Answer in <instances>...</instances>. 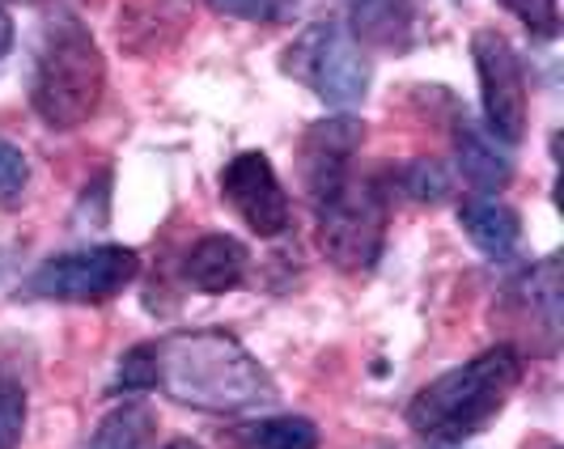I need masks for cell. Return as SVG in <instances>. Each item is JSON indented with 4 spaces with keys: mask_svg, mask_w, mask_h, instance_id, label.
Listing matches in <instances>:
<instances>
[{
    "mask_svg": "<svg viewBox=\"0 0 564 449\" xmlns=\"http://www.w3.org/2000/svg\"><path fill=\"white\" fill-rule=\"evenodd\" d=\"M247 247L229 233H208L199 238L192 251L183 254V281L192 284L204 297H221L234 293L238 284L247 281Z\"/></svg>",
    "mask_w": 564,
    "mask_h": 449,
    "instance_id": "obj_10",
    "label": "cell"
},
{
    "mask_svg": "<svg viewBox=\"0 0 564 449\" xmlns=\"http://www.w3.org/2000/svg\"><path fill=\"white\" fill-rule=\"evenodd\" d=\"M454 153H458V169L471 187L480 191H501L513 178V157L509 149L488 128H476L471 119H458L454 128Z\"/></svg>",
    "mask_w": 564,
    "mask_h": 449,
    "instance_id": "obj_11",
    "label": "cell"
},
{
    "mask_svg": "<svg viewBox=\"0 0 564 449\" xmlns=\"http://www.w3.org/2000/svg\"><path fill=\"white\" fill-rule=\"evenodd\" d=\"M458 221H463V233H467L488 259H509L513 247H518V238H522V217H518L509 204H501V199H492V196L467 199V204L458 208Z\"/></svg>",
    "mask_w": 564,
    "mask_h": 449,
    "instance_id": "obj_12",
    "label": "cell"
},
{
    "mask_svg": "<svg viewBox=\"0 0 564 449\" xmlns=\"http://www.w3.org/2000/svg\"><path fill=\"white\" fill-rule=\"evenodd\" d=\"M318 251L339 272H369L387 242V204L373 183H344L314 204Z\"/></svg>",
    "mask_w": 564,
    "mask_h": 449,
    "instance_id": "obj_6",
    "label": "cell"
},
{
    "mask_svg": "<svg viewBox=\"0 0 564 449\" xmlns=\"http://www.w3.org/2000/svg\"><path fill=\"white\" fill-rule=\"evenodd\" d=\"M366 141V123L352 114H336V119H318L311 132L302 136V187L311 204L327 199L332 191H339L344 183H352V157Z\"/></svg>",
    "mask_w": 564,
    "mask_h": 449,
    "instance_id": "obj_9",
    "label": "cell"
},
{
    "mask_svg": "<svg viewBox=\"0 0 564 449\" xmlns=\"http://www.w3.org/2000/svg\"><path fill=\"white\" fill-rule=\"evenodd\" d=\"M22 428H26V382L0 369V449L22 446Z\"/></svg>",
    "mask_w": 564,
    "mask_h": 449,
    "instance_id": "obj_16",
    "label": "cell"
},
{
    "mask_svg": "<svg viewBox=\"0 0 564 449\" xmlns=\"http://www.w3.org/2000/svg\"><path fill=\"white\" fill-rule=\"evenodd\" d=\"M30 187V162L13 141L0 136V204H18Z\"/></svg>",
    "mask_w": 564,
    "mask_h": 449,
    "instance_id": "obj_18",
    "label": "cell"
},
{
    "mask_svg": "<svg viewBox=\"0 0 564 449\" xmlns=\"http://www.w3.org/2000/svg\"><path fill=\"white\" fill-rule=\"evenodd\" d=\"M153 391L208 416H242L276 403L272 373L229 331H174L149 343Z\"/></svg>",
    "mask_w": 564,
    "mask_h": 449,
    "instance_id": "obj_1",
    "label": "cell"
},
{
    "mask_svg": "<svg viewBox=\"0 0 564 449\" xmlns=\"http://www.w3.org/2000/svg\"><path fill=\"white\" fill-rule=\"evenodd\" d=\"M153 441H158V416H153V407L132 398V403L111 407L98 420L85 449H153Z\"/></svg>",
    "mask_w": 564,
    "mask_h": 449,
    "instance_id": "obj_13",
    "label": "cell"
},
{
    "mask_svg": "<svg viewBox=\"0 0 564 449\" xmlns=\"http://www.w3.org/2000/svg\"><path fill=\"white\" fill-rule=\"evenodd\" d=\"M107 94V59L73 9H56L43 26L34 68H30V107L52 132H77L89 123Z\"/></svg>",
    "mask_w": 564,
    "mask_h": 449,
    "instance_id": "obj_2",
    "label": "cell"
},
{
    "mask_svg": "<svg viewBox=\"0 0 564 449\" xmlns=\"http://www.w3.org/2000/svg\"><path fill=\"white\" fill-rule=\"evenodd\" d=\"M9 47H13V22H9V13L0 9V59L9 56Z\"/></svg>",
    "mask_w": 564,
    "mask_h": 449,
    "instance_id": "obj_22",
    "label": "cell"
},
{
    "mask_svg": "<svg viewBox=\"0 0 564 449\" xmlns=\"http://www.w3.org/2000/svg\"><path fill=\"white\" fill-rule=\"evenodd\" d=\"M254 449H318V428L306 416H276L251 428Z\"/></svg>",
    "mask_w": 564,
    "mask_h": 449,
    "instance_id": "obj_15",
    "label": "cell"
},
{
    "mask_svg": "<svg viewBox=\"0 0 564 449\" xmlns=\"http://www.w3.org/2000/svg\"><path fill=\"white\" fill-rule=\"evenodd\" d=\"M115 386L128 394L153 391V357H149V343H137L132 352H123L119 373H115Z\"/></svg>",
    "mask_w": 564,
    "mask_h": 449,
    "instance_id": "obj_21",
    "label": "cell"
},
{
    "mask_svg": "<svg viewBox=\"0 0 564 449\" xmlns=\"http://www.w3.org/2000/svg\"><path fill=\"white\" fill-rule=\"evenodd\" d=\"M403 191L412 199H421V204H437L451 191V178L437 162H416V166L403 169Z\"/></svg>",
    "mask_w": 564,
    "mask_h": 449,
    "instance_id": "obj_20",
    "label": "cell"
},
{
    "mask_svg": "<svg viewBox=\"0 0 564 449\" xmlns=\"http://www.w3.org/2000/svg\"><path fill=\"white\" fill-rule=\"evenodd\" d=\"M141 272V254L132 247H89V251L52 254L22 284V297L64 302V306H98L119 297Z\"/></svg>",
    "mask_w": 564,
    "mask_h": 449,
    "instance_id": "obj_5",
    "label": "cell"
},
{
    "mask_svg": "<svg viewBox=\"0 0 564 449\" xmlns=\"http://www.w3.org/2000/svg\"><path fill=\"white\" fill-rule=\"evenodd\" d=\"M476 77H480L484 128L501 144H518L527 132V73L501 30H476L471 39Z\"/></svg>",
    "mask_w": 564,
    "mask_h": 449,
    "instance_id": "obj_7",
    "label": "cell"
},
{
    "mask_svg": "<svg viewBox=\"0 0 564 449\" xmlns=\"http://www.w3.org/2000/svg\"><path fill=\"white\" fill-rule=\"evenodd\" d=\"M284 73L336 111L366 102L369 77H373L366 43L344 22H314L302 30L293 39V47L284 52Z\"/></svg>",
    "mask_w": 564,
    "mask_h": 449,
    "instance_id": "obj_4",
    "label": "cell"
},
{
    "mask_svg": "<svg viewBox=\"0 0 564 449\" xmlns=\"http://www.w3.org/2000/svg\"><path fill=\"white\" fill-rule=\"evenodd\" d=\"M429 449H467V446H463V441H433Z\"/></svg>",
    "mask_w": 564,
    "mask_h": 449,
    "instance_id": "obj_23",
    "label": "cell"
},
{
    "mask_svg": "<svg viewBox=\"0 0 564 449\" xmlns=\"http://www.w3.org/2000/svg\"><path fill=\"white\" fill-rule=\"evenodd\" d=\"M352 34L369 39V43H382V47H403L412 34V4L408 0H361Z\"/></svg>",
    "mask_w": 564,
    "mask_h": 449,
    "instance_id": "obj_14",
    "label": "cell"
},
{
    "mask_svg": "<svg viewBox=\"0 0 564 449\" xmlns=\"http://www.w3.org/2000/svg\"><path fill=\"white\" fill-rule=\"evenodd\" d=\"M166 449H199V446H196V441H170Z\"/></svg>",
    "mask_w": 564,
    "mask_h": 449,
    "instance_id": "obj_24",
    "label": "cell"
},
{
    "mask_svg": "<svg viewBox=\"0 0 564 449\" xmlns=\"http://www.w3.org/2000/svg\"><path fill=\"white\" fill-rule=\"evenodd\" d=\"M501 4L535 39H556L561 34V9H556V0H501Z\"/></svg>",
    "mask_w": 564,
    "mask_h": 449,
    "instance_id": "obj_19",
    "label": "cell"
},
{
    "mask_svg": "<svg viewBox=\"0 0 564 449\" xmlns=\"http://www.w3.org/2000/svg\"><path fill=\"white\" fill-rule=\"evenodd\" d=\"M522 382V352L513 343H497L467 365L433 377L408 403V424L429 441H467L492 416H501L509 394Z\"/></svg>",
    "mask_w": 564,
    "mask_h": 449,
    "instance_id": "obj_3",
    "label": "cell"
},
{
    "mask_svg": "<svg viewBox=\"0 0 564 449\" xmlns=\"http://www.w3.org/2000/svg\"><path fill=\"white\" fill-rule=\"evenodd\" d=\"M221 196L234 204V212L259 238H281L289 229V196H284L268 153L251 149V153L229 157V166L221 169Z\"/></svg>",
    "mask_w": 564,
    "mask_h": 449,
    "instance_id": "obj_8",
    "label": "cell"
},
{
    "mask_svg": "<svg viewBox=\"0 0 564 449\" xmlns=\"http://www.w3.org/2000/svg\"><path fill=\"white\" fill-rule=\"evenodd\" d=\"M217 13L238 18V22H263V26H281L297 13L302 0H208Z\"/></svg>",
    "mask_w": 564,
    "mask_h": 449,
    "instance_id": "obj_17",
    "label": "cell"
},
{
    "mask_svg": "<svg viewBox=\"0 0 564 449\" xmlns=\"http://www.w3.org/2000/svg\"><path fill=\"white\" fill-rule=\"evenodd\" d=\"M18 4H30V0H18Z\"/></svg>",
    "mask_w": 564,
    "mask_h": 449,
    "instance_id": "obj_25",
    "label": "cell"
}]
</instances>
